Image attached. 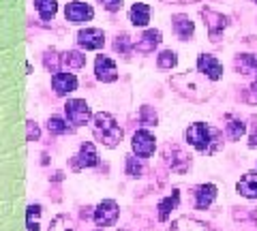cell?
I'll return each mask as SVG.
<instances>
[{"label": "cell", "instance_id": "obj_1", "mask_svg": "<svg viewBox=\"0 0 257 231\" xmlns=\"http://www.w3.org/2000/svg\"><path fill=\"white\" fill-rule=\"evenodd\" d=\"M223 137L225 133H221L219 129L206 124V122H193L187 131H184V139H187L189 146H193L197 152L202 154H216L223 148Z\"/></svg>", "mask_w": 257, "mask_h": 231}, {"label": "cell", "instance_id": "obj_2", "mask_svg": "<svg viewBox=\"0 0 257 231\" xmlns=\"http://www.w3.org/2000/svg\"><path fill=\"white\" fill-rule=\"evenodd\" d=\"M92 135L101 146L114 150V148H118V143L122 141L124 131L111 114H107V111H96L92 118Z\"/></svg>", "mask_w": 257, "mask_h": 231}, {"label": "cell", "instance_id": "obj_3", "mask_svg": "<svg viewBox=\"0 0 257 231\" xmlns=\"http://www.w3.org/2000/svg\"><path fill=\"white\" fill-rule=\"evenodd\" d=\"M163 161L176 173H187L191 169V154L178 143H167L163 148Z\"/></svg>", "mask_w": 257, "mask_h": 231}, {"label": "cell", "instance_id": "obj_4", "mask_svg": "<svg viewBox=\"0 0 257 231\" xmlns=\"http://www.w3.org/2000/svg\"><path fill=\"white\" fill-rule=\"evenodd\" d=\"M64 116H67L69 124L73 126H84L94 118L90 105L84 99H69L64 103Z\"/></svg>", "mask_w": 257, "mask_h": 231}, {"label": "cell", "instance_id": "obj_5", "mask_svg": "<svg viewBox=\"0 0 257 231\" xmlns=\"http://www.w3.org/2000/svg\"><path fill=\"white\" fill-rule=\"evenodd\" d=\"M99 165V152H96L92 141H84L79 150L71 158V169L73 171H82V169H90V167Z\"/></svg>", "mask_w": 257, "mask_h": 231}, {"label": "cell", "instance_id": "obj_6", "mask_svg": "<svg viewBox=\"0 0 257 231\" xmlns=\"http://www.w3.org/2000/svg\"><path fill=\"white\" fill-rule=\"evenodd\" d=\"M131 150L138 158H150L157 150V139L148 129H140L133 133L131 139Z\"/></svg>", "mask_w": 257, "mask_h": 231}, {"label": "cell", "instance_id": "obj_7", "mask_svg": "<svg viewBox=\"0 0 257 231\" xmlns=\"http://www.w3.org/2000/svg\"><path fill=\"white\" fill-rule=\"evenodd\" d=\"M120 216V205L114 199H103V201L94 208V225L96 227H111L116 225V220Z\"/></svg>", "mask_w": 257, "mask_h": 231}, {"label": "cell", "instance_id": "obj_8", "mask_svg": "<svg viewBox=\"0 0 257 231\" xmlns=\"http://www.w3.org/2000/svg\"><path fill=\"white\" fill-rule=\"evenodd\" d=\"M202 18L206 20V28H208V37H210V41L216 43L221 39L223 35V30L227 28V24H229V18L227 15H223L219 11H214V9H202Z\"/></svg>", "mask_w": 257, "mask_h": 231}, {"label": "cell", "instance_id": "obj_9", "mask_svg": "<svg viewBox=\"0 0 257 231\" xmlns=\"http://www.w3.org/2000/svg\"><path fill=\"white\" fill-rule=\"evenodd\" d=\"M64 15H67V22L79 26V24H86L94 18V9L90 5L82 3V0H73V3H69L64 7Z\"/></svg>", "mask_w": 257, "mask_h": 231}, {"label": "cell", "instance_id": "obj_10", "mask_svg": "<svg viewBox=\"0 0 257 231\" xmlns=\"http://www.w3.org/2000/svg\"><path fill=\"white\" fill-rule=\"evenodd\" d=\"M77 45L82 50L88 52H94V50H101L105 45V33L101 28H84L77 33Z\"/></svg>", "mask_w": 257, "mask_h": 231}, {"label": "cell", "instance_id": "obj_11", "mask_svg": "<svg viewBox=\"0 0 257 231\" xmlns=\"http://www.w3.org/2000/svg\"><path fill=\"white\" fill-rule=\"evenodd\" d=\"M216 193H219V188H216V184H212V182H206V184H199L193 188V205H195V210L210 208L216 199Z\"/></svg>", "mask_w": 257, "mask_h": 231}, {"label": "cell", "instance_id": "obj_12", "mask_svg": "<svg viewBox=\"0 0 257 231\" xmlns=\"http://www.w3.org/2000/svg\"><path fill=\"white\" fill-rule=\"evenodd\" d=\"M197 71L210 82H219L223 77V65L210 54H199L197 56Z\"/></svg>", "mask_w": 257, "mask_h": 231}, {"label": "cell", "instance_id": "obj_13", "mask_svg": "<svg viewBox=\"0 0 257 231\" xmlns=\"http://www.w3.org/2000/svg\"><path fill=\"white\" fill-rule=\"evenodd\" d=\"M94 75L103 84L116 82V79H118L116 62L111 60V58H107V56H96V60H94Z\"/></svg>", "mask_w": 257, "mask_h": 231}, {"label": "cell", "instance_id": "obj_14", "mask_svg": "<svg viewBox=\"0 0 257 231\" xmlns=\"http://www.w3.org/2000/svg\"><path fill=\"white\" fill-rule=\"evenodd\" d=\"M172 28L180 41H191L193 35H195V24H193L189 15H184V13L172 15Z\"/></svg>", "mask_w": 257, "mask_h": 231}, {"label": "cell", "instance_id": "obj_15", "mask_svg": "<svg viewBox=\"0 0 257 231\" xmlns=\"http://www.w3.org/2000/svg\"><path fill=\"white\" fill-rule=\"evenodd\" d=\"M77 77L73 73H56L52 75V88L58 97H67L73 90H77Z\"/></svg>", "mask_w": 257, "mask_h": 231}, {"label": "cell", "instance_id": "obj_16", "mask_svg": "<svg viewBox=\"0 0 257 231\" xmlns=\"http://www.w3.org/2000/svg\"><path fill=\"white\" fill-rule=\"evenodd\" d=\"M161 41H163V35H161V30L150 28V30H146V33H144L138 39V43H135V52H140V54H152V52H155V47L161 45Z\"/></svg>", "mask_w": 257, "mask_h": 231}, {"label": "cell", "instance_id": "obj_17", "mask_svg": "<svg viewBox=\"0 0 257 231\" xmlns=\"http://www.w3.org/2000/svg\"><path fill=\"white\" fill-rule=\"evenodd\" d=\"M170 231H214L212 225L199 220V218H193V216H180L172 220V227Z\"/></svg>", "mask_w": 257, "mask_h": 231}, {"label": "cell", "instance_id": "obj_18", "mask_svg": "<svg viewBox=\"0 0 257 231\" xmlns=\"http://www.w3.org/2000/svg\"><path fill=\"white\" fill-rule=\"evenodd\" d=\"M178 205H180V190H178V188H174V190H172V195L163 197V199L159 201V205H157V210H159V220H161V222L170 220L172 212L178 208Z\"/></svg>", "mask_w": 257, "mask_h": 231}, {"label": "cell", "instance_id": "obj_19", "mask_svg": "<svg viewBox=\"0 0 257 231\" xmlns=\"http://www.w3.org/2000/svg\"><path fill=\"white\" fill-rule=\"evenodd\" d=\"M236 190H238V195H242L246 199H257V169L246 171L244 176L238 180Z\"/></svg>", "mask_w": 257, "mask_h": 231}, {"label": "cell", "instance_id": "obj_20", "mask_svg": "<svg viewBox=\"0 0 257 231\" xmlns=\"http://www.w3.org/2000/svg\"><path fill=\"white\" fill-rule=\"evenodd\" d=\"M244 133H246V124L240 120V118L231 116V114L225 116V137L229 141H238Z\"/></svg>", "mask_w": 257, "mask_h": 231}, {"label": "cell", "instance_id": "obj_21", "mask_svg": "<svg viewBox=\"0 0 257 231\" xmlns=\"http://www.w3.org/2000/svg\"><path fill=\"white\" fill-rule=\"evenodd\" d=\"M234 67L240 75H257V58L253 54H238L234 58Z\"/></svg>", "mask_w": 257, "mask_h": 231}, {"label": "cell", "instance_id": "obj_22", "mask_svg": "<svg viewBox=\"0 0 257 231\" xmlns=\"http://www.w3.org/2000/svg\"><path fill=\"white\" fill-rule=\"evenodd\" d=\"M128 20H131L133 26H140V28L148 26V22H150V7L144 5V3L133 5L131 11H128Z\"/></svg>", "mask_w": 257, "mask_h": 231}, {"label": "cell", "instance_id": "obj_23", "mask_svg": "<svg viewBox=\"0 0 257 231\" xmlns=\"http://www.w3.org/2000/svg\"><path fill=\"white\" fill-rule=\"evenodd\" d=\"M35 9L43 22H52L58 13V0H35Z\"/></svg>", "mask_w": 257, "mask_h": 231}, {"label": "cell", "instance_id": "obj_24", "mask_svg": "<svg viewBox=\"0 0 257 231\" xmlns=\"http://www.w3.org/2000/svg\"><path fill=\"white\" fill-rule=\"evenodd\" d=\"M41 214L43 208L39 203H30L26 210V229L28 231H39L41 229Z\"/></svg>", "mask_w": 257, "mask_h": 231}, {"label": "cell", "instance_id": "obj_25", "mask_svg": "<svg viewBox=\"0 0 257 231\" xmlns=\"http://www.w3.org/2000/svg\"><path fill=\"white\" fill-rule=\"evenodd\" d=\"M47 131L52 135H67V133H73V126L60 116H50L47 118Z\"/></svg>", "mask_w": 257, "mask_h": 231}, {"label": "cell", "instance_id": "obj_26", "mask_svg": "<svg viewBox=\"0 0 257 231\" xmlns=\"http://www.w3.org/2000/svg\"><path fill=\"white\" fill-rule=\"evenodd\" d=\"M62 67L67 69H82L86 67V56L77 50H69L62 54Z\"/></svg>", "mask_w": 257, "mask_h": 231}, {"label": "cell", "instance_id": "obj_27", "mask_svg": "<svg viewBox=\"0 0 257 231\" xmlns=\"http://www.w3.org/2000/svg\"><path fill=\"white\" fill-rule=\"evenodd\" d=\"M47 231H77V225L69 214H58V216H54V220L50 222V229Z\"/></svg>", "mask_w": 257, "mask_h": 231}, {"label": "cell", "instance_id": "obj_28", "mask_svg": "<svg viewBox=\"0 0 257 231\" xmlns=\"http://www.w3.org/2000/svg\"><path fill=\"white\" fill-rule=\"evenodd\" d=\"M124 171L128 178L138 180L144 176V165H142V158H138L135 154H126V161H124Z\"/></svg>", "mask_w": 257, "mask_h": 231}, {"label": "cell", "instance_id": "obj_29", "mask_svg": "<svg viewBox=\"0 0 257 231\" xmlns=\"http://www.w3.org/2000/svg\"><path fill=\"white\" fill-rule=\"evenodd\" d=\"M43 65L45 69L50 71V73H60V67H62V54L58 56V52L56 50H47L45 56H43Z\"/></svg>", "mask_w": 257, "mask_h": 231}, {"label": "cell", "instance_id": "obj_30", "mask_svg": "<svg viewBox=\"0 0 257 231\" xmlns=\"http://www.w3.org/2000/svg\"><path fill=\"white\" fill-rule=\"evenodd\" d=\"M157 65H159V69H174L178 65V54L174 50H163L157 56Z\"/></svg>", "mask_w": 257, "mask_h": 231}, {"label": "cell", "instance_id": "obj_31", "mask_svg": "<svg viewBox=\"0 0 257 231\" xmlns=\"http://www.w3.org/2000/svg\"><path fill=\"white\" fill-rule=\"evenodd\" d=\"M138 118H140V122H142L144 126H157V124H159V116H157V111L152 109L150 105H142V107H140Z\"/></svg>", "mask_w": 257, "mask_h": 231}, {"label": "cell", "instance_id": "obj_32", "mask_svg": "<svg viewBox=\"0 0 257 231\" xmlns=\"http://www.w3.org/2000/svg\"><path fill=\"white\" fill-rule=\"evenodd\" d=\"M114 50L120 52L122 56H128L135 50V43L131 41V37H128V35H118L116 41H114Z\"/></svg>", "mask_w": 257, "mask_h": 231}, {"label": "cell", "instance_id": "obj_33", "mask_svg": "<svg viewBox=\"0 0 257 231\" xmlns=\"http://www.w3.org/2000/svg\"><path fill=\"white\" fill-rule=\"evenodd\" d=\"M26 139L28 141H39L41 139V131H39V124L35 120L26 122Z\"/></svg>", "mask_w": 257, "mask_h": 231}, {"label": "cell", "instance_id": "obj_34", "mask_svg": "<svg viewBox=\"0 0 257 231\" xmlns=\"http://www.w3.org/2000/svg\"><path fill=\"white\" fill-rule=\"evenodd\" d=\"M242 99L248 103V105H257V79L255 82L248 86V88L244 90V94H242Z\"/></svg>", "mask_w": 257, "mask_h": 231}, {"label": "cell", "instance_id": "obj_35", "mask_svg": "<svg viewBox=\"0 0 257 231\" xmlns=\"http://www.w3.org/2000/svg\"><path fill=\"white\" fill-rule=\"evenodd\" d=\"M99 3L103 5V9L109 11V13H116L122 9V0H99Z\"/></svg>", "mask_w": 257, "mask_h": 231}, {"label": "cell", "instance_id": "obj_36", "mask_svg": "<svg viewBox=\"0 0 257 231\" xmlns=\"http://www.w3.org/2000/svg\"><path fill=\"white\" fill-rule=\"evenodd\" d=\"M248 148L257 150V124H255V129L251 131V135H248Z\"/></svg>", "mask_w": 257, "mask_h": 231}, {"label": "cell", "instance_id": "obj_37", "mask_svg": "<svg viewBox=\"0 0 257 231\" xmlns=\"http://www.w3.org/2000/svg\"><path fill=\"white\" fill-rule=\"evenodd\" d=\"M165 3H176V5H187V3H195V0H165Z\"/></svg>", "mask_w": 257, "mask_h": 231}, {"label": "cell", "instance_id": "obj_38", "mask_svg": "<svg viewBox=\"0 0 257 231\" xmlns=\"http://www.w3.org/2000/svg\"><path fill=\"white\" fill-rule=\"evenodd\" d=\"M251 218L257 222V210H253V212H251Z\"/></svg>", "mask_w": 257, "mask_h": 231}, {"label": "cell", "instance_id": "obj_39", "mask_svg": "<svg viewBox=\"0 0 257 231\" xmlns=\"http://www.w3.org/2000/svg\"><path fill=\"white\" fill-rule=\"evenodd\" d=\"M253 3H255V5H257V0H253Z\"/></svg>", "mask_w": 257, "mask_h": 231}, {"label": "cell", "instance_id": "obj_40", "mask_svg": "<svg viewBox=\"0 0 257 231\" xmlns=\"http://www.w3.org/2000/svg\"><path fill=\"white\" fill-rule=\"evenodd\" d=\"M96 231H103V229H96Z\"/></svg>", "mask_w": 257, "mask_h": 231}]
</instances>
